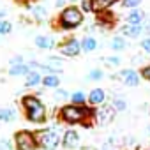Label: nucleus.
<instances>
[{"mask_svg":"<svg viewBox=\"0 0 150 150\" xmlns=\"http://www.w3.org/2000/svg\"><path fill=\"white\" fill-rule=\"evenodd\" d=\"M57 118L67 125L92 127L96 122V108L90 104H64L58 108Z\"/></svg>","mask_w":150,"mask_h":150,"instance_id":"f257e3e1","label":"nucleus"},{"mask_svg":"<svg viewBox=\"0 0 150 150\" xmlns=\"http://www.w3.org/2000/svg\"><path fill=\"white\" fill-rule=\"evenodd\" d=\"M21 108H23V117L35 125H44L48 122V110L44 103L35 96V94H27L21 97Z\"/></svg>","mask_w":150,"mask_h":150,"instance_id":"f03ea898","label":"nucleus"},{"mask_svg":"<svg viewBox=\"0 0 150 150\" xmlns=\"http://www.w3.org/2000/svg\"><path fill=\"white\" fill-rule=\"evenodd\" d=\"M85 21V13L80 9V6H65L64 9H60L58 16L53 21L55 30H76L78 27H81Z\"/></svg>","mask_w":150,"mask_h":150,"instance_id":"7ed1b4c3","label":"nucleus"},{"mask_svg":"<svg viewBox=\"0 0 150 150\" xmlns=\"http://www.w3.org/2000/svg\"><path fill=\"white\" fill-rule=\"evenodd\" d=\"M34 134H35V139H37V146L41 150H57L62 145V136L55 127L39 129Z\"/></svg>","mask_w":150,"mask_h":150,"instance_id":"20e7f679","label":"nucleus"},{"mask_svg":"<svg viewBox=\"0 0 150 150\" xmlns=\"http://www.w3.org/2000/svg\"><path fill=\"white\" fill-rule=\"evenodd\" d=\"M14 150H37V139L34 131L28 129H20L14 132Z\"/></svg>","mask_w":150,"mask_h":150,"instance_id":"39448f33","label":"nucleus"},{"mask_svg":"<svg viewBox=\"0 0 150 150\" xmlns=\"http://www.w3.org/2000/svg\"><path fill=\"white\" fill-rule=\"evenodd\" d=\"M58 51H60L62 57L74 58V57H78L83 51L81 50V41H78V37H74V35H69L58 44Z\"/></svg>","mask_w":150,"mask_h":150,"instance_id":"423d86ee","label":"nucleus"},{"mask_svg":"<svg viewBox=\"0 0 150 150\" xmlns=\"http://www.w3.org/2000/svg\"><path fill=\"white\" fill-rule=\"evenodd\" d=\"M113 78L120 80L125 87H138V85H139V81H141L139 71L131 69V67H127V69H120V72H118V74H115Z\"/></svg>","mask_w":150,"mask_h":150,"instance_id":"0eeeda50","label":"nucleus"},{"mask_svg":"<svg viewBox=\"0 0 150 150\" xmlns=\"http://www.w3.org/2000/svg\"><path fill=\"white\" fill-rule=\"evenodd\" d=\"M117 115V110L111 106V104H103L96 110V122L101 124V125H106V124H111L113 118Z\"/></svg>","mask_w":150,"mask_h":150,"instance_id":"6e6552de","label":"nucleus"},{"mask_svg":"<svg viewBox=\"0 0 150 150\" xmlns=\"http://www.w3.org/2000/svg\"><path fill=\"white\" fill-rule=\"evenodd\" d=\"M80 141H81V138H80V132L78 131H74V129H67V131H64V134H62V148H65V150H74V148H78L80 146Z\"/></svg>","mask_w":150,"mask_h":150,"instance_id":"1a4fd4ad","label":"nucleus"},{"mask_svg":"<svg viewBox=\"0 0 150 150\" xmlns=\"http://www.w3.org/2000/svg\"><path fill=\"white\" fill-rule=\"evenodd\" d=\"M106 97H108L106 96V90L101 88V87H96V88H92L87 94V104H90L94 108H99V106H103L106 103Z\"/></svg>","mask_w":150,"mask_h":150,"instance_id":"9d476101","label":"nucleus"},{"mask_svg":"<svg viewBox=\"0 0 150 150\" xmlns=\"http://www.w3.org/2000/svg\"><path fill=\"white\" fill-rule=\"evenodd\" d=\"M143 34V25H131V23H124L120 27V35H124L125 39H138Z\"/></svg>","mask_w":150,"mask_h":150,"instance_id":"9b49d317","label":"nucleus"},{"mask_svg":"<svg viewBox=\"0 0 150 150\" xmlns=\"http://www.w3.org/2000/svg\"><path fill=\"white\" fill-rule=\"evenodd\" d=\"M146 21V14L143 9L136 7V9H131L125 16V23H131V25H143Z\"/></svg>","mask_w":150,"mask_h":150,"instance_id":"f8f14e48","label":"nucleus"},{"mask_svg":"<svg viewBox=\"0 0 150 150\" xmlns=\"http://www.w3.org/2000/svg\"><path fill=\"white\" fill-rule=\"evenodd\" d=\"M34 44L39 48V50H53L57 46V41L53 35H48V34H41L34 39Z\"/></svg>","mask_w":150,"mask_h":150,"instance_id":"ddd939ff","label":"nucleus"},{"mask_svg":"<svg viewBox=\"0 0 150 150\" xmlns=\"http://www.w3.org/2000/svg\"><path fill=\"white\" fill-rule=\"evenodd\" d=\"M97 16V25L110 30L113 25H115V14H111L110 11H101V13H96Z\"/></svg>","mask_w":150,"mask_h":150,"instance_id":"4468645a","label":"nucleus"},{"mask_svg":"<svg viewBox=\"0 0 150 150\" xmlns=\"http://www.w3.org/2000/svg\"><path fill=\"white\" fill-rule=\"evenodd\" d=\"M122 0H90L92 4V11L94 13H101V11H110L113 6H117Z\"/></svg>","mask_w":150,"mask_h":150,"instance_id":"2eb2a0df","label":"nucleus"},{"mask_svg":"<svg viewBox=\"0 0 150 150\" xmlns=\"http://www.w3.org/2000/svg\"><path fill=\"white\" fill-rule=\"evenodd\" d=\"M41 83H42V74H41V71L32 69L27 76H25V87H28V88H35Z\"/></svg>","mask_w":150,"mask_h":150,"instance_id":"dca6fc26","label":"nucleus"},{"mask_svg":"<svg viewBox=\"0 0 150 150\" xmlns=\"http://www.w3.org/2000/svg\"><path fill=\"white\" fill-rule=\"evenodd\" d=\"M27 9L32 13V16L35 18V21H44L48 18V9L44 6H41V4H30Z\"/></svg>","mask_w":150,"mask_h":150,"instance_id":"f3484780","label":"nucleus"},{"mask_svg":"<svg viewBox=\"0 0 150 150\" xmlns=\"http://www.w3.org/2000/svg\"><path fill=\"white\" fill-rule=\"evenodd\" d=\"M32 71V67H30V64L28 62H23V64H20V65H11L9 67V76H27V74Z\"/></svg>","mask_w":150,"mask_h":150,"instance_id":"a211bd4d","label":"nucleus"},{"mask_svg":"<svg viewBox=\"0 0 150 150\" xmlns=\"http://www.w3.org/2000/svg\"><path fill=\"white\" fill-rule=\"evenodd\" d=\"M110 48H111L113 51H124V50L129 48V41H127L124 35H115V37H111Z\"/></svg>","mask_w":150,"mask_h":150,"instance_id":"6ab92c4d","label":"nucleus"},{"mask_svg":"<svg viewBox=\"0 0 150 150\" xmlns=\"http://www.w3.org/2000/svg\"><path fill=\"white\" fill-rule=\"evenodd\" d=\"M44 88H58L60 87V76L58 74H42V83Z\"/></svg>","mask_w":150,"mask_h":150,"instance_id":"aec40b11","label":"nucleus"},{"mask_svg":"<svg viewBox=\"0 0 150 150\" xmlns=\"http://www.w3.org/2000/svg\"><path fill=\"white\" fill-rule=\"evenodd\" d=\"M97 46H99V42H97V39H96L94 35H85V37L81 39V50H83L85 53H92V51H96Z\"/></svg>","mask_w":150,"mask_h":150,"instance_id":"412c9836","label":"nucleus"},{"mask_svg":"<svg viewBox=\"0 0 150 150\" xmlns=\"http://www.w3.org/2000/svg\"><path fill=\"white\" fill-rule=\"evenodd\" d=\"M69 101L72 104H87V94L83 90H74L69 97Z\"/></svg>","mask_w":150,"mask_h":150,"instance_id":"4be33fe9","label":"nucleus"},{"mask_svg":"<svg viewBox=\"0 0 150 150\" xmlns=\"http://www.w3.org/2000/svg\"><path fill=\"white\" fill-rule=\"evenodd\" d=\"M16 120V111L13 108H0V122H13Z\"/></svg>","mask_w":150,"mask_h":150,"instance_id":"5701e85b","label":"nucleus"},{"mask_svg":"<svg viewBox=\"0 0 150 150\" xmlns=\"http://www.w3.org/2000/svg\"><path fill=\"white\" fill-rule=\"evenodd\" d=\"M13 32V23L6 18L0 20V35H9Z\"/></svg>","mask_w":150,"mask_h":150,"instance_id":"b1692460","label":"nucleus"},{"mask_svg":"<svg viewBox=\"0 0 150 150\" xmlns=\"http://www.w3.org/2000/svg\"><path fill=\"white\" fill-rule=\"evenodd\" d=\"M103 76H104V71L99 69V67H96V69H92V71L88 72V80H90V81H101Z\"/></svg>","mask_w":150,"mask_h":150,"instance_id":"393cba45","label":"nucleus"},{"mask_svg":"<svg viewBox=\"0 0 150 150\" xmlns=\"http://www.w3.org/2000/svg\"><path fill=\"white\" fill-rule=\"evenodd\" d=\"M111 106H113L117 111H125V110H127V101L122 99V97H115L113 103H111Z\"/></svg>","mask_w":150,"mask_h":150,"instance_id":"a878e982","label":"nucleus"},{"mask_svg":"<svg viewBox=\"0 0 150 150\" xmlns=\"http://www.w3.org/2000/svg\"><path fill=\"white\" fill-rule=\"evenodd\" d=\"M69 97H71V94L67 90H64V88H57L55 94H53V99L55 101H67Z\"/></svg>","mask_w":150,"mask_h":150,"instance_id":"bb28decb","label":"nucleus"},{"mask_svg":"<svg viewBox=\"0 0 150 150\" xmlns=\"http://www.w3.org/2000/svg\"><path fill=\"white\" fill-rule=\"evenodd\" d=\"M120 4H122L124 9H129L131 11V9H136V7L141 6V0H122Z\"/></svg>","mask_w":150,"mask_h":150,"instance_id":"cd10ccee","label":"nucleus"},{"mask_svg":"<svg viewBox=\"0 0 150 150\" xmlns=\"http://www.w3.org/2000/svg\"><path fill=\"white\" fill-rule=\"evenodd\" d=\"M106 65L108 67H120V57H117V55H111V57H106Z\"/></svg>","mask_w":150,"mask_h":150,"instance_id":"c85d7f7f","label":"nucleus"},{"mask_svg":"<svg viewBox=\"0 0 150 150\" xmlns=\"http://www.w3.org/2000/svg\"><path fill=\"white\" fill-rule=\"evenodd\" d=\"M139 48H141V51H143L145 55H148V57H150V35H146L145 39H141Z\"/></svg>","mask_w":150,"mask_h":150,"instance_id":"c756f323","label":"nucleus"},{"mask_svg":"<svg viewBox=\"0 0 150 150\" xmlns=\"http://www.w3.org/2000/svg\"><path fill=\"white\" fill-rule=\"evenodd\" d=\"M139 76H141V80H145V81L150 83V64L148 65H143L139 69Z\"/></svg>","mask_w":150,"mask_h":150,"instance_id":"7c9ffc66","label":"nucleus"},{"mask_svg":"<svg viewBox=\"0 0 150 150\" xmlns=\"http://www.w3.org/2000/svg\"><path fill=\"white\" fill-rule=\"evenodd\" d=\"M80 9H81L85 14H87V13H94V11H92V4H90V0H81Z\"/></svg>","mask_w":150,"mask_h":150,"instance_id":"2f4dec72","label":"nucleus"},{"mask_svg":"<svg viewBox=\"0 0 150 150\" xmlns=\"http://www.w3.org/2000/svg\"><path fill=\"white\" fill-rule=\"evenodd\" d=\"M0 150H14V145H11L9 139L2 138V139H0Z\"/></svg>","mask_w":150,"mask_h":150,"instance_id":"473e14b6","label":"nucleus"},{"mask_svg":"<svg viewBox=\"0 0 150 150\" xmlns=\"http://www.w3.org/2000/svg\"><path fill=\"white\" fill-rule=\"evenodd\" d=\"M23 62H25V60H23L21 55H14V57L9 60V67H11V65H20V64H23Z\"/></svg>","mask_w":150,"mask_h":150,"instance_id":"72a5a7b5","label":"nucleus"},{"mask_svg":"<svg viewBox=\"0 0 150 150\" xmlns=\"http://www.w3.org/2000/svg\"><path fill=\"white\" fill-rule=\"evenodd\" d=\"M13 2H16L18 6H25V7H28L30 4H34L35 0H13Z\"/></svg>","mask_w":150,"mask_h":150,"instance_id":"f704fd0d","label":"nucleus"},{"mask_svg":"<svg viewBox=\"0 0 150 150\" xmlns=\"http://www.w3.org/2000/svg\"><path fill=\"white\" fill-rule=\"evenodd\" d=\"M67 2H69V0H55V7L64 9V6H67Z\"/></svg>","mask_w":150,"mask_h":150,"instance_id":"c9c22d12","label":"nucleus"},{"mask_svg":"<svg viewBox=\"0 0 150 150\" xmlns=\"http://www.w3.org/2000/svg\"><path fill=\"white\" fill-rule=\"evenodd\" d=\"M143 32H145L146 35H150V18H148V20L143 23Z\"/></svg>","mask_w":150,"mask_h":150,"instance_id":"e433bc0d","label":"nucleus"},{"mask_svg":"<svg viewBox=\"0 0 150 150\" xmlns=\"http://www.w3.org/2000/svg\"><path fill=\"white\" fill-rule=\"evenodd\" d=\"M6 16H7V11H6V9H0V20L6 18Z\"/></svg>","mask_w":150,"mask_h":150,"instance_id":"4c0bfd02","label":"nucleus"},{"mask_svg":"<svg viewBox=\"0 0 150 150\" xmlns=\"http://www.w3.org/2000/svg\"><path fill=\"white\" fill-rule=\"evenodd\" d=\"M146 132H148V134H150V125H148V127H146Z\"/></svg>","mask_w":150,"mask_h":150,"instance_id":"58836bf2","label":"nucleus"},{"mask_svg":"<svg viewBox=\"0 0 150 150\" xmlns=\"http://www.w3.org/2000/svg\"><path fill=\"white\" fill-rule=\"evenodd\" d=\"M106 150H113V148H106Z\"/></svg>","mask_w":150,"mask_h":150,"instance_id":"ea45409f","label":"nucleus"},{"mask_svg":"<svg viewBox=\"0 0 150 150\" xmlns=\"http://www.w3.org/2000/svg\"><path fill=\"white\" fill-rule=\"evenodd\" d=\"M146 150H150V148H146Z\"/></svg>","mask_w":150,"mask_h":150,"instance_id":"a19ab883","label":"nucleus"}]
</instances>
